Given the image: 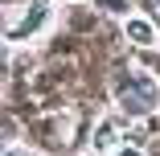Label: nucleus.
<instances>
[{
  "label": "nucleus",
  "mask_w": 160,
  "mask_h": 156,
  "mask_svg": "<svg viewBox=\"0 0 160 156\" xmlns=\"http://www.w3.org/2000/svg\"><path fill=\"white\" fill-rule=\"evenodd\" d=\"M115 132H119V123H115V119H103V123H99V132H94V148H99V152H111Z\"/></svg>",
  "instance_id": "4"
},
{
  "label": "nucleus",
  "mask_w": 160,
  "mask_h": 156,
  "mask_svg": "<svg viewBox=\"0 0 160 156\" xmlns=\"http://www.w3.org/2000/svg\"><path fill=\"white\" fill-rule=\"evenodd\" d=\"M99 4H107V8H115V13H123V8H127V0H99Z\"/></svg>",
  "instance_id": "5"
},
{
  "label": "nucleus",
  "mask_w": 160,
  "mask_h": 156,
  "mask_svg": "<svg viewBox=\"0 0 160 156\" xmlns=\"http://www.w3.org/2000/svg\"><path fill=\"white\" fill-rule=\"evenodd\" d=\"M4 156H33V152H25V148H4Z\"/></svg>",
  "instance_id": "6"
},
{
  "label": "nucleus",
  "mask_w": 160,
  "mask_h": 156,
  "mask_svg": "<svg viewBox=\"0 0 160 156\" xmlns=\"http://www.w3.org/2000/svg\"><path fill=\"white\" fill-rule=\"evenodd\" d=\"M115 103L127 111V115H152L156 111V103H160V86H156V78L152 74H144V70H127V74H119V82H115Z\"/></svg>",
  "instance_id": "1"
},
{
  "label": "nucleus",
  "mask_w": 160,
  "mask_h": 156,
  "mask_svg": "<svg viewBox=\"0 0 160 156\" xmlns=\"http://www.w3.org/2000/svg\"><path fill=\"white\" fill-rule=\"evenodd\" d=\"M49 21V0H8L4 4V41H25Z\"/></svg>",
  "instance_id": "2"
},
{
  "label": "nucleus",
  "mask_w": 160,
  "mask_h": 156,
  "mask_svg": "<svg viewBox=\"0 0 160 156\" xmlns=\"http://www.w3.org/2000/svg\"><path fill=\"white\" fill-rule=\"evenodd\" d=\"M127 37H132L136 45H152V41H156V29H152V21H144V17H127Z\"/></svg>",
  "instance_id": "3"
},
{
  "label": "nucleus",
  "mask_w": 160,
  "mask_h": 156,
  "mask_svg": "<svg viewBox=\"0 0 160 156\" xmlns=\"http://www.w3.org/2000/svg\"><path fill=\"white\" fill-rule=\"evenodd\" d=\"M156 8H160V0H156Z\"/></svg>",
  "instance_id": "7"
}]
</instances>
